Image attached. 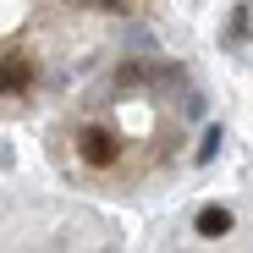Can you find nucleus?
<instances>
[{"mask_svg": "<svg viewBox=\"0 0 253 253\" xmlns=\"http://www.w3.org/2000/svg\"><path fill=\"white\" fill-rule=\"evenodd\" d=\"M204 94L176 61L126 55L99 72L50 126L55 171L94 193H149L182 165Z\"/></svg>", "mask_w": 253, "mask_h": 253, "instance_id": "1", "label": "nucleus"}, {"mask_svg": "<svg viewBox=\"0 0 253 253\" xmlns=\"http://www.w3.org/2000/svg\"><path fill=\"white\" fill-rule=\"evenodd\" d=\"M149 11V0H0V116H28L66 88L116 22Z\"/></svg>", "mask_w": 253, "mask_h": 253, "instance_id": "2", "label": "nucleus"}, {"mask_svg": "<svg viewBox=\"0 0 253 253\" xmlns=\"http://www.w3.org/2000/svg\"><path fill=\"white\" fill-rule=\"evenodd\" d=\"M0 253H121V237L94 209L61 198H6L0 204Z\"/></svg>", "mask_w": 253, "mask_h": 253, "instance_id": "3", "label": "nucleus"}, {"mask_svg": "<svg viewBox=\"0 0 253 253\" xmlns=\"http://www.w3.org/2000/svg\"><path fill=\"white\" fill-rule=\"evenodd\" d=\"M171 253H253V204L248 209H237V204H204V209H193L187 237Z\"/></svg>", "mask_w": 253, "mask_h": 253, "instance_id": "4", "label": "nucleus"}]
</instances>
